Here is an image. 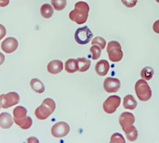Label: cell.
<instances>
[{
  "mask_svg": "<svg viewBox=\"0 0 159 143\" xmlns=\"http://www.w3.org/2000/svg\"><path fill=\"white\" fill-rule=\"evenodd\" d=\"M79 62V71L81 72H84L89 70L91 65V62L88 58H79L77 59Z\"/></svg>",
  "mask_w": 159,
  "mask_h": 143,
  "instance_id": "obj_21",
  "label": "cell"
},
{
  "mask_svg": "<svg viewBox=\"0 0 159 143\" xmlns=\"http://www.w3.org/2000/svg\"><path fill=\"white\" fill-rule=\"evenodd\" d=\"M28 142H38V140L35 138V137H31V138H28Z\"/></svg>",
  "mask_w": 159,
  "mask_h": 143,
  "instance_id": "obj_32",
  "label": "cell"
},
{
  "mask_svg": "<svg viewBox=\"0 0 159 143\" xmlns=\"http://www.w3.org/2000/svg\"><path fill=\"white\" fill-rule=\"evenodd\" d=\"M89 12V6L85 2H79L75 5V9L69 13L70 20L78 24H83L87 21Z\"/></svg>",
  "mask_w": 159,
  "mask_h": 143,
  "instance_id": "obj_1",
  "label": "cell"
},
{
  "mask_svg": "<svg viewBox=\"0 0 159 143\" xmlns=\"http://www.w3.org/2000/svg\"><path fill=\"white\" fill-rule=\"evenodd\" d=\"M30 86L34 91L37 93H43L44 92L45 88L43 82L38 79H33L30 81Z\"/></svg>",
  "mask_w": 159,
  "mask_h": 143,
  "instance_id": "obj_18",
  "label": "cell"
},
{
  "mask_svg": "<svg viewBox=\"0 0 159 143\" xmlns=\"http://www.w3.org/2000/svg\"><path fill=\"white\" fill-rule=\"evenodd\" d=\"M107 53H108L109 58L113 62H118L122 60L123 51L121 50V45L119 42L116 40L109 42L107 48Z\"/></svg>",
  "mask_w": 159,
  "mask_h": 143,
  "instance_id": "obj_4",
  "label": "cell"
},
{
  "mask_svg": "<svg viewBox=\"0 0 159 143\" xmlns=\"http://www.w3.org/2000/svg\"><path fill=\"white\" fill-rule=\"evenodd\" d=\"M40 14L45 19H49L54 14V9L52 6L48 3L43 4L40 8Z\"/></svg>",
  "mask_w": 159,
  "mask_h": 143,
  "instance_id": "obj_19",
  "label": "cell"
},
{
  "mask_svg": "<svg viewBox=\"0 0 159 143\" xmlns=\"http://www.w3.org/2000/svg\"><path fill=\"white\" fill-rule=\"evenodd\" d=\"M110 64L107 60H100L96 65V72L99 76H104L108 73Z\"/></svg>",
  "mask_w": 159,
  "mask_h": 143,
  "instance_id": "obj_14",
  "label": "cell"
},
{
  "mask_svg": "<svg viewBox=\"0 0 159 143\" xmlns=\"http://www.w3.org/2000/svg\"><path fill=\"white\" fill-rule=\"evenodd\" d=\"M93 38V33L88 26L79 28L75 33V39L79 44H86Z\"/></svg>",
  "mask_w": 159,
  "mask_h": 143,
  "instance_id": "obj_6",
  "label": "cell"
},
{
  "mask_svg": "<svg viewBox=\"0 0 159 143\" xmlns=\"http://www.w3.org/2000/svg\"><path fill=\"white\" fill-rule=\"evenodd\" d=\"M156 2H157L159 3V0H156Z\"/></svg>",
  "mask_w": 159,
  "mask_h": 143,
  "instance_id": "obj_34",
  "label": "cell"
},
{
  "mask_svg": "<svg viewBox=\"0 0 159 143\" xmlns=\"http://www.w3.org/2000/svg\"><path fill=\"white\" fill-rule=\"evenodd\" d=\"M154 76V69L152 67H144L141 72V76L145 80H150Z\"/></svg>",
  "mask_w": 159,
  "mask_h": 143,
  "instance_id": "obj_23",
  "label": "cell"
},
{
  "mask_svg": "<svg viewBox=\"0 0 159 143\" xmlns=\"http://www.w3.org/2000/svg\"><path fill=\"white\" fill-rule=\"evenodd\" d=\"M153 30L156 34H159V20L155 21L153 24Z\"/></svg>",
  "mask_w": 159,
  "mask_h": 143,
  "instance_id": "obj_30",
  "label": "cell"
},
{
  "mask_svg": "<svg viewBox=\"0 0 159 143\" xmlns=\"http://www.w3.org/2000/svg\"><path fill=\"white\" fill-rule=\"evenodd\" d=\"M51 4L55 10H63L67 5V0H51Z\"/></svg>",
  "mask_w": 159,
  "mask_h": 143,
  "instance_id": "obj_24",
  "label": "cell"
},
{
  "mask_svg": "<svg viewBox=\"0 0 159 143\" xmlns=\"http://www.w3.org/2000/svg\"><path fill=\"white\" fill-rule=\"evenodd\" d=\"M135 92L138 99L141 101H148L152 95V90L145 79H139L135 84Z\"/></svg>",
  "mask_w": 159,
  "mask_h": 143,
  "instance_id": "obj_3",
  "label": "cell"
},
{
  "mask_svg": "<svg viewBox=\"0 0 159 143\" xmlns=\"http://www.w3.org/2000/svg\"><path fill=\"white\" fill-rule=\"evenodd\" d=\"M18 41L16 38L12 37H9L6 38L2 41L1 44L2 50L7 54H10L15 51L18 48Z\"/></svg>",
  "mask_w": 159,
  "mask_h": 143,
  "instance_id": "obj_11",
  "label": "cell"
},
{
  "mask_svg": "<svg viewBox=\"0 0 159 143\" xmlns=\"http://www.w3.org/2000/svg\"><path fill=\"white\" fill-rule=\"evenodd\" d=\"M65 68L67 72L75 73L79 71V62L77 59L70 58L66 61L65 65Z\"/></svg>",
  "mask_w": 159,
  "mask_h": 143,
  "instance_id": "obj_16",
  "label": "cell"
},
{
  "mask_svg": "<svg viewBox=\"0 0 159 143\" xmlns=\"http://www.w3.org/2000/svg\"><path fill=\"white\" fill-rule=\"evenodd\" d=\"M69 125L66 122H63V121L56 123L51 128V133H52L53 136L58 138L66 136L69 133Z\"/></svg>",
  "mask_w": 159,
  "mask_h": 143,
  "instance_id": "obj_8",
  "label": "cell"
},
{
  "mask_svg": "<svg viewBox=\"0 0 159 143\" xmlns=\"http://www.w3.org/2000/svg\"><path fill=\"white\" fill-rule=\"evenodd\" d=\"M55 107V102L51 98H47L43 101L41 105L36 109L34 114L37 119L45 120L54 113Z\"/></svg>",
  "mask_w": 159,
  "mask_h": 143,
  "instance_id": "obj_2",
  "label": "cell"
},
{
  "mask_svg": "<svg viewBox=\"0 0 159 143\" xmlns=\"http://www.w3.org/2000/svg\"><path fill=\"white\" fill-rule=\"evenodd\" d=\"M4 61H5V55L2 54V53L0 52V65H2Z\"/></svg>",
  "mask_w": 159,
  "mask_h": 143,
  "instance_id": "obj_33",
  "label": "cell"
},
{
  "mask_svg": "<svg viewBox=\"0 0 159 143\" xmlns=\"http://www.w3.org/2000/svg\"><path fill=\"white\" fill-rule=\"evenodd\" d=\"M124 107L128 110H134L136 108L138 103L132 95H127L124 98Z\"/></svg>",
  "mask_w": 159,
  "mask_h": 143,
  "instance_id": "obj_17",
  "label": "cell"
},
{
  "mask_svg": "<svg viewBox=\"0 0 159 143\" xmlns=\"http://www.w3.org/2000/svg\"><path fill=\"white\" fill-rule=\"evenodd\" d=\"M103 88L107 93H116L120 88V82L116 78H107L103 82Z\"/></svg>",
  "mask_w": 159,
  "mask_h": 143,
  "instance_id": "obj_9",
  "label": "cell"
},
{
  "mask_svg": "<svg viewBox=\"0 0 159 143\" xmlns=\"http://www.w3.org/2000/svg\"><path fill=\"white\" fill-rule=\"evenodd\" d=\"M19 102H20V96L16 92H10L0 96V104L1 107L4 109L16 105Z\"/></svg>",
  "mask_w": 159,
  "mask_h": 143,
  "instance_id": "obj_5",
  "label": "cell"
},
{
  "mask_svg": "<svg viewBox=\"0 0 159 143\" xmlns=\"http://www.w3.org/2000/svg\"><path fill=\"white\" fill-rule=\"evenodd\" d=\"M123 4L128 8H133L138 3V0H121Z\"/></svg>",
  "mask_w": 159,
  "mask_h": 143,
  "instance_id": "obj_28",
  "label": "cell"
},
{
  "mask_svg": "<svg viewBox=\"0 0 159 143\" xmlns=\"http://www.w3.org/2000/svg\"><path fill=\"white\" fill-rule=\"evenodd\" d=\"M121 99L118 96H111L103 103V110L107 113H113L120 107Z\"/></svg>",
  "mask_w": 159,
  "mask_h": 143,
  "instance_id": "obj_7",
  "label": "cell"
},
{
  "mask_svg": "<svg viewBox=\"0 0 159 143\" xmlns=\"http://www.w3.org/2000/svg\"><path fill=\"white\" fill-rule=\"evenodd\" d=\"M92 44L93 45L96 44L98 45V46L100 47L102 49H104L106 47V44H107V42H106L105 39L102 38V37H96L93 40V41H92Z\"/></svg>",
  "mask_w": 159,
  "mask_h": 143,
  "instance_id": "obj_26",
  "label": "cell"
},
{
  "mask_svg": "<svg viewBox=\"0 0 159 143\" xmlns=\"http://www.w3.org/2000/svg\"><path fill=\"white\" fill-rule=\"evenodd\" d=\"M125 132L126 137H127V139L130 141H136L137 138L138 136V130L136 129V127L134 126H131V127H128L126 130L124 131Z\"/></svg>",
  "mask_w": 159,
  "mask_h": 143,
  "instance_id": "obj_20",
  "label": "cell"
},
{
  "mask_svg": "<svg viewBox=\"0 0 159 143\" xmlns=\"http://www.w3.org/2000/svg\"><path fill=\"white\" fill-rule=\"evenodd\" d=\"M1 107H1V104H0V108H1Z\"/></svg>",
  "mask_w": 159,
  "mask_h": 143,
  "instance_id": "obj_35",
  "label": "cell"
},
{
  "mask_svg": "<svg viewBox=\"0 0 159 143\" xmlns=\"http://www.w3.org/2000/svg\"><path fill=\"white\" fill-rule=\"evenodd\" d=\"M110 142H118V143H125V139L124 138L123 135L120 133H115L111 136Z\"/></svg>",
  "mask_w": 159,
  "mask_h": 143,
  "instance_id": "obj_27",
  "label": "cell"
},
{
  "mask_svg": "<svg viewBox=\"0 0 159 143\" xmlns=\"http://www.w3.org/2000/svg\"><path fill=\"white\" fill-rule=\"evenodd\" d=\"M63 70V62L60 60H53L48 65V71L51 74H58Z\"/></svg>",
  "mask_w": 159,
  "mask_h": 143,
  "instance_id": "obj_12",
  "label": "cell"
},
{
  "mask_svg": "<svg viewBox=\"0 0 159 143\" xmlns=\"http://www.w3.org/2000/svg\"><path fill=\"white\" fill-rule=\"evenodd\" d=\"M13 121L10 113L7 112H3L0 114V127L2 128L8 129L11 127L13 124Z\"/></svg>",
  "mask_w": 159,
  "mask_h": 143,
  "instance_id": "obj_13",
  "label": "cell"
},
{
  "mask_svg": "<svg viewBox=\"0 0 159 143\" xmlns=\"http://www.w3.org/2000/svg\"><path fill=\"white\" fill-rule=\"evenodd\" d=\"M13 121L20 128L24 129V130L29 129L32 126L33 124L32 118L30 117L27 116V115L25 118H21V119H15V118H13Z\"/></svg>",
  "mask_w": 159,
  "mask_h": 143,
  "instance_id": "obj_15",
  "label": "cell"
},
{
  "mask_svg": "<svg viewBox=\"0 0 159 143\" xmlns=\"http://www.w3.org/2000/svg\"><path fill=\"white\" fill-rule=\"evenodd\" d=\"M6 28H5L4 26L0 24V40H2V39L6 36Z\"/></svg>",
  "mask_w": 159,
  "mask_h": 143,
  "instance_id": "obj_29",
  "label": "cell"
},
{
  "mask_svg": "<svg viewBox=\"0 0 159 143\" xmlns=\"http://www.w3.org/2000/svg\"><path fill=\"white\" fill-rule=\"evenodd\" d=\"M119 122L122 129L124 131L134 125L135 122V118L133 113H129V112H124L120 116Z\"/></svg>",
  "mask_w": 159,
  "mask_h": 143,
  "instance_id": "obj_10",
  "label": "cell"
},
{
  "mask_svg": "<svg viewBox=\"0 0 159 143\" xmlns=\"http://www.w3.org/2000/svg\"><path fill=\"white\" fill-rule=\"evenodd\" d=\"M9 3V0H0V7H5L8 6Z\"/></svg>",
  "mask_w": 159,
  "mask_h": 143,
  "instance_id": "obj_31",
  "label": "cell"
},
{
  "mask_svg": "<svg viewBox=\"0 0 159 143\" xmlns=\"http://www.w3.org/2000/svg\"><path fill=\"white\" fill-rule=\"evenodd\" d=\"M26 113H27V110L24 107L18 106V107H15V109L13 110V118L21 119L26 116Z\"/></svg>",
  "mask_w": 159,
  "mask_h": 143,
  "instance_id": "obj_22",
  "label": "cell"
},
{
  "mask_svg": "<svg viewBox=\"0 0 159 143\" xmlns=\"http://www.w3.org/2000/svg\"><path fill=\"white\" fill-rule=\"evenodd\" d=\"M102 48H100L98 45L94 44L90 48V52H91L92 54V58L93 60H96V59L99 58L101 55V52H102Z\"/></svg>",
  "mask_w": 159,
  "mask_h": 143,
  "instance_id": "obj_25",
  "label": "cell"
}]
</instances>
